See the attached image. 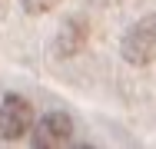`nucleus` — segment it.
Returning <instances> with one entry per match:
<instances>
[{"label": "nucleus", "mask_w": 156, "mask_h": 149, "mask_svg": "<svg viewBox=\"0 0 156 149\" xmlns=\"http://www.w3.org/2000/svg\"><path fill=\"white\" fill-rule=\"evenodd\" d=\"M83 43H87V20L83 17L66 20L63 30H60V36H57V50H60L63 57H70V53L83 50Z\"/></svg>", "instance_id": "obj_4"}, {"label": "nucleus", "mask_w": 156, "mask_h": 149, "mask_svg": "<svg viewBox=\"0 0 156 149\" xmlns=\"http://www.w3.org/2000/svg\"><path fill=\"white\" fill-rule=\"evenodd\" d=\"M30 133H33V146H40V149L70 146L73 143V119L66 113H47L30 126Z\"/></svg>", "instance_id": "obj_3"}, {"label": "nucleus", "mask_w": 156, "mask_h": 149, "mask_svg": "<svg viewBox=\"0 0 156 149\" xmlns=\"http://www.w3.org/2000/svg\"><path fill=\"white\" fill-rule=\"evenodd\" d=\"M33 126V106L17 96V93H7L3 103H0V136L3 139H23Z\"/></svg>", "instance_id": "obj_2"}, {"label": "nucleus", "mask_w": 156, "mask_h": 149, "mask_svg": "<svg viewBox=\"0 0 156 149\" xmlns=\"http://www.w3.org/2000/svg\"><path fill=\"white\" fill-rule=\"evenodd\" d=\"M20 7H23V13H30V17H40V13H50V10H57V7H60V0H20Z\"/></svg>", "instance_id": "obj_5"}, {"label": "nucleus", "mask_w": 156, "mask_h": 149, "mask_svg": "<svg viewBox=\"0 0 156 149\" xmlns=\"http://www.w3.org/2000/svg\"><path fill=\"white\" fill-rule=\"evenodd\" d=\"M120 53L129 66H150L156 57V17H143L140 23L123 33V43H120Z\"/></svg>", "instance_id": "obj_1"}]
</instances>
